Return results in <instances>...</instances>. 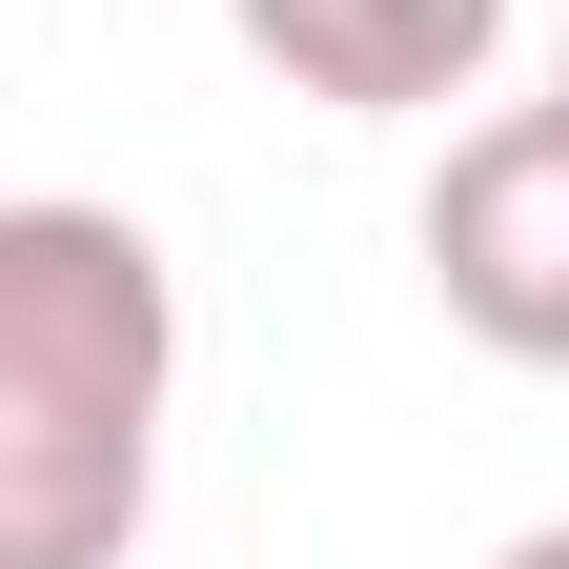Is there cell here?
<instances>
[{
  "instance_id": "3957f363",
  "label": "cell",
  "mask_w": 569,
  "mask_h": 569,
  "mask_svg": "<svg viewBox=\"0 0 569 569\" xmlns=\"http://www.w3.org/2000/svg\"><path fill=\"white\" fill-rule=\"evenodd\" d=\"M224 41L264 61L284 102H346V122H448L488 61H509V0H224Z\"/></svg>"
},
{
  "instance_id": "7a4b0ae2",
  "label": "cell",
  "mask_w": 569,
  "mask_h": 569,
  "mask_svg": "<svg viewBox=\"0 0 569 569\" xmlns=\"http://www.w3.org/2000/svg\"><path fill=\"white\" fill-rule=\"evenodd\" d=\"M427 306H448L488 367H569V102H488L448 163H427Z\"/></svg>"
},
{
  "instance_id": "6da1fadb",
  "label": "cell",
  "mask_w": 569,
  "mask_h": 569,
  "mask_svg": "<svg viewBox=\"0 0 569 569\" xmlns=\"http://www.w3.org/2000/svg\"><path fill=\"white\" fill-rule=\"evenodd\" d=\"M183 284L122 203H0V569H122L163 509Z\"/></svg>"
},
{
  "instance_id": "277c9868",
  "label": "cell",
  "mask_w": 569,
  "mask_h": 569,
  "mask_svg": "<svg viewBox=\"0 0 569 569\" xmlns=\"http://www.w3.org/2000/svg\"><path fill=\"white\" fill-rule=\"evenodd\" d=\"M488 569H569V529H509V549H488Z\"/></svg>"
},
{
  "instance_id": "5b68a950",
  "label": "cell",
  "mask_w": 569,
  "mask_h": 569,
  "mask_svg": "<svg viewBox=\"0 0 569 569\" xmlns=\"http://www.w3.org/2000/svg\"><path fill=\"white\" fill-rule=\"evenodd\" d=\"M549 102H569V41H549Z\"/></svg>"
}]
</instances>
